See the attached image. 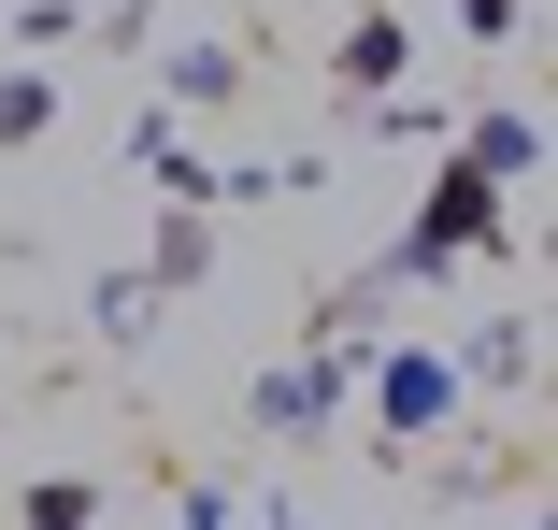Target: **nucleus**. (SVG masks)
Instances as JSON below:
<instances>
[{"instance_id": "f257e3e1", "label": "nucleus", "mask_w": 558, "mask_h": 530, "mask_svg": "<svg viewBox=\"0 0 558 530\" xmlns=\"http://www.w3.org/2000/svg\"><path fill=\"white\" fill-rule=\"evenodd\" d=\"M459 415V359H387V431L415 445V431H444Z\"/></svg>"}, {"instance_id": "7ed1b4c3", "label": "nucleus", "mask_w": 558, "mask_h": 530, "mask_svg": "<svg viewBox=\"0 0 558 530\" xmlns=\"http://www.w3.org/2000/svg\"><path fill=\"white\" fill-rule=\"evenodd\" d=\"M100 516V487H29V530H86Z\"/></svg>"}, {"instance_id": "f03ea898", "label": "nucleus", "mask_w": 558, "mask_h": 530, "mask_svg": "<svg viewBox=\"0 0 558 530\" xmlns=\"http://www.w3.org/2000/svg\"><path fill=\"white\" fill-rule=\"evenodd\" d=\"M315 415H329V373H315V359H301V373H272V387H258V431H315Z\"/></svg>"}]
</instances>
